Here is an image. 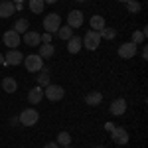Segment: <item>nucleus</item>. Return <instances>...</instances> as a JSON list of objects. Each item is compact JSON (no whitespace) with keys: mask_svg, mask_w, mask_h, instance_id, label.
<instances>
[{"mask_svg":"<svg viewBox=\"0 0 148 148\" xmlns=\"http://www.w3.org/2000/svg\"><path fill=\"white\" fill-rule=\"evenodd\" d=\"M10 125H12V126L20 125V121H18V116H14V119H10Z\"/></svg>","mask_w":148,"mask_h":148,"instance_id":"obj_30","label":"nucleus"},{"mask_svg":"<svg viewBox=\"0 0 148 148\" xmlns=\"http://www.w3.org/2000/svg\"><path fill=\"white\" fill-rule=\"evenodd\" d=\"M53 2H57V0H44V4H53Z\"/></svg>","mask_w":148,"mask_h":148,"instance_id":"obj_33","label":"nucleus"},{"mask_svg":"<svg viewBox=\"0 0 148 148\" xmlns=\"http://www.w3.org/2000/svg\"><path fill=\"white\" fill-rule=\"evenodd\" d=\"M73 36V30L69 28V26H59V30H57V38H61V40H69Z\"/></svg>","mask_w":148,"mask_h":148,"instance_id":"obj_23","label":"nucleus"},{"mask_svg":"<svg viewBox=\"0 0 148 148\" xmlns=\"http://www.w3.org/2000/svg\"><path fill=\"white\" fill-rule=\"evenodd\" d=\"M18 121H20V125H24V126H34L36 123L40 121V113H38L36 109H26V111L20 113Z\"/></svg>","mask_w":148,"mask_h":148,"instance_id":"obj_3","label":"nucleus"},{"mask_svg":"<svg viewBox=\"0 0 148 148\" xmlns=\"http://www.w3.org/2000/svg\"><path fill=\"white\" fill-rule=\"evenodd\" d=\"M89 26L93 28V32H101L103 28H105V18L99 16V14H95V16H91V20H89Z\"/></svg>","mask_w":148,"mask_h":148,"instance_id":"obj_17","label":"nucleus"},{"mask_svg":"<svg viewBox=\"0 0 148 148\" xmlns=\"http://www.w3.org/2000/svg\"><path fill=\"white\" fill-rule=\"evenodd\" d=\"M77 2H85V0H77Z\"/></svg>","mask_w":148,"mask_h":148,"instance_id":"obj_36","label":"nucleus"},{"mask_svg":"<svg viewBox=\"0 0 148 148\" xmlns=\"http://www.w3.org/2000/svg\"><path fill=\"white\" fill-rule=\"evenodd\" d=\"M38 85H40V87H47V85H49V75H47V71H44L42 75H38Z\"/></svg>","mask_w":148,"mask_h":148,"instance_id":"obj_27","label":"nucleus"},{"mask_svg":"<svg viewBox=\"0 0 148 148\" xmlns=\"http://www.w3.org/2000/svg\"><path fill=\"white\" fill-rule=\"evenodd\" d=\"M57 144H59V146H69V144H71V134L65 132V130H61V132L57 134Z\"/></svg>","mask_w":148,"mask_h":148,"instance_id":"obj_22","label":"nucleus"},{"mask_svg":"<svg viewBox=\"0 0 148 148\" xmlns=\"http://www.w3.org/2000/svg\"><path fill=\"white\" fill-rule=\"evenodd\" d=\"M111 138L119 146H125L126 142H128V132H126L125 128H121V126H114L113 130H111Z\"/></svg>","mask_w":148,"mask_h":148,"instance_id":"obj_8","label":"nucleus"},{"mask_svg":"<svg viewBox=\"0 0 148 148\" xmlns=\"http://www.w3.org/2000/svg\"><path fill=\"white\" fill-rule=\"evenodd\" d=\"M142 57H144V59L148 57V49H146V46H144V49H142Z\"/></svg>","mask_w":148,"mask_h":148,"instance_id":"obj_32","label":"nucleus"},{"mask_svg":"<svg viewBox=\"0 0 148 148\" xmlns=\"http://www.w3.org/2000/svg\"><path fill=\"white\" fill-rule=\"evenodd\" d=\"M119 2H128V0H119Z\"/></svg>","mask_w":148,"mask_h":148,"instance_id":"obj_35","label":"nucleus"},{"mask_svg":"<svg viewBox=\"0 0 148 148\" xmlns=\"http://www.w3.org/2000/svg\"><path fill=\"white\" fill-rule=\"evenodd\" d=\"M81 47H83V42H81L79 36H71L67 40V51L69 53H77Z\"/></svg>","mask_w":148,"mask_h":148,"instance_id":"obj_14","label":"nucleus"},{"mask_svg":"<svg viewBox=\"0 0 148 148\" xmlns=\"http://www.w3.org/2000/svg\"><path fill=\"white\" fill-rule=\"evenodd\" d=\"M99 36H101V38H105V40H113L114 36H116V32H114V30H111V28H103L101 32H99Z\"/></svg>","mask_w":148,"mask_h":148,"instance_id":"obj_26","label":"nucleus"},{"mask_svg":"<svg viewBox=\"0 0 148 148\" xmlns=\"http://www.w3.org/2000/svg\"><path fill=\"white\" fill-rule=\"evenodd\" d=\"M63 148H71V146H63Z\"/></svg>","mask_w":148,"mask_h":148,"instance_id":"obj_37","label":"nucleus"},{"mask_svg":"<svg viewBox=\"0 0 148 148\" xmlns=\"http://www.w3.org/2000/svg\"><path fill=\"white\" fill-rule=\"evenodd\" d=\"M146 30H140V32H132V44H144V40H146Z\"/></svg>","mask_w":148,"mask_h":148,"instance_id":"obj_24","label":"nucleus"},{"mask_svg":"<svg viewBox=\"0 0 148 148\" xmlns=\"http://www.w3.org/2000/svg\"><path fill=\"white\" fill-rule=\"evenodd\" d=\"M59 26H61V18H59V14H56V12L47 14L46 18H44V28H46L47 34H57Z\"/></svg>","mask_w":148,"mask_h":148,"instance_id":"obj_2","label":"nucleus"},{"mask_svg":"<svg viewBox=\"0 0 148 148\" xmlns=\"http://www.w3.org/2000/svg\"><path fill=\"white\" fill-rule=\"evenodd\" d=\"M119 56H121V59H132V57L136 56V44H132V42L121 44V47H119Z\"/></svg>","mask_w":148,"mask_h":148,"instance_id":"obj_7","label":"nucleus"},{"mask_svg":"<svg viewBox=\"0 0 148 148\" xmlns=\"http://www.w3.org/2000/svg\"><path fill=\"white\" fill-rule=\"evenodd\" d=\"M2 89H4L6 93H16L18 81L14 79V77H4V79H2Z\"/></svg>","mask_w":148,"mask_h":148,"instance_id":"obj_16","label":"nucleus"},{"mask_svg":"<svg viewBox=\"0 0 148 148\" xmlns=\"http://www.w3.org/2000/svg\"><path fill=\"white\" fill-rule=\"evenodd\" d=\"M22 42L26 44V46H30V47H36V46L42 44V36L38 34V32H26L24 38H22Z\"/></svg>","mask_w":148,"mask_h":148,"instance_id":"obj_12","label":"nucleus"},{"mask_svg":"<svg viewBox=\"0 0 148 148\" xmlns=\"http://www.w3.org/2000/svg\"><path fill=\"white\" fill-rule=\"evenodd\" d=\"M28 6H30V10L34 12V14H42L46 4H44V0H30V2H28Z\"/></svg>","mask_w":148,"mask_h":148,"instance_id":"obj_21","label":"nucleus"},{"mask_svg":"<svg viewBox=\"0 0 148 148\" xmlns=\"http://www.w3.org/2000/svg\"><path fill=\"white\" fill-rule=\"evenodd\" d=\"M22 51H18V49H10L6 56H4V65H20L22 63Z\"/></svg>","mask_w":148,"mask_h":148,"instance_id":"obj_10","label":"nucleus"},{"mask_svg":"<svg viewBox=\"0 0 148 148\" xmlns=\"http://www.w3.org/2000/svg\"><path fill=\"white\" fill-rule=\"evenodd\" d=\"M44 148H59V144H57V142H47Z\"/></svg>","mask_w":148,"mask_h":148,"instance_id":"obj_29","label":"nucleus"},{"mask_svg":"<svg viewBox=\"0 0 148 148\" xmlns=\"http://www.w3.org/2000/svg\"><path fill=\"white\" fill-rule=\"evenodd\" d=\"M0 2H4V0H0Z\"/></svg>","mask_w":148,"mask_h":148,"instance_id":"obj_39","label":"nucleus"},{"mask_svg":"<svg viewBox=\"0 0 148 148\" xmlns=\"http://www.w3.org/2000/svg\"><path fill=\"white\" fill-rule=\"evenodd\" d=\"M105 128H107V130L111 132V130H113V128H114V125H113V123H107V125H105Z\"/></svg>","mask_w":148,"mask_h":148,"instance_id":"obj_31","label":"nucleus"},{"mask_svg":"<svg viewBox=\"0 0 148 148\" xmlns=\"http://www.w3.org/2000/svg\"><path fill=\"white\" fill-rule=\"evenodd\" d=\"M42 97H44V89L38 85V87H34V89H30V93H28V101L32 103V105H38V103H42Z\"/></svg>","mask_w":148,"mask_h":148,"instance_id":"obj_15","label":"nucleus"},{"mask_svg":"<svg viewBox=\"0 0 148 148\" xmlns=\"http://www.w3.org/2000/svg\"><path fill=\"white\" fill-rule=\"evenodd\" d=\"M2 44L8 47V49H16V47L22 44V38H20V34H16L14 30H8V32H4V36H2Z\"/></svg>","mask_w":148,"mask_h":148,"instance_id":"obj_6","label":"nucleus"},{"mask_svg":"<svg viewBox=\"0 0 148 148\" xmlns=\"http://www.w3.org/2000/svg\"><path fill=\"white\" fill-rule=\"evenodd\" d=\"M22 63L26 65V69H28L30 73H38V71H42V69H44V59L38 56V53L26 56V57L22 59Z\"/></svg>","mask_w":148,"mask_h":148,"instance_id":"obj_1","label":"nucleus"},{"mask_svg":"<svg viewBox=\"0 0 148 148\" xmlns=\"http://www.w3.org/2000/svg\"><path fill=\"white\" fill-rule=\"evenodd\" d=\"M42 42H44V44H49V42H51V34H47V32H46V34L42 36Z\"/></svg>","mask_w":148,"mask_h":148,"instance_id":"obj_28","label":"nucleus"},{"mask_svg":"<svg viewBox=\"0 0 148 148\" xmlns=\"http://www.w3.org/2000/svg\"><path fill=\"white\" fill-rule=\"evenodd\" d=\"M97 148H105V146H97Z\"/></svg>","mask_w":148,"mask_h":148,"instance_id":"obj_38","label":"nucleus"},{"mask_svg":"<svg viewBox=\"0 0 148 148\" xmlns=\"http://www.w3.org/2000/svg\"><path fill=\"white\" fill-rule=\"evenodd\" d=\"M14 12H16V8H14V2L12 0L0 2V18H10Z\"/></svg>","mask_w":148,"mask_h":148,"instance_id":"obj_13","label":"nucleus"},{"mask_svg":"<svg viewBox=\"0 0 148 148\" xmlns=\"http://www.w3.org/2000/svg\"><path fill=\"white\" fill-rule=\"evenodd\" d=\"M111 114H114V116H121V114L126 113V101L125 99H114L113 103H111Z\"/></svg>","mask_w":148,"mask_h":148,"instance_id":"obj_11","label":"nucleus"},{"mask_svg":"<svg viewBox=\"0 0 148 148\" xmlns=\"http://www.w3.org/2000/svg\"><path fill=\"white\" fill-rule=\"evenodd\" d=\"M56 53V47L51 46V44H40V53L38 56L42 57V59H47V57H51Z\"/></svg>","mask_w":148,"mask_h":148,"instance_id":"obj_19","label":"nucleus"},{"mask_svg":"<svg viewBox=\"0 0 148 148\" xmlns=\"http://www.w3.org/2000/svg\"><path fill=\"white\" fill-rule=\"evenodd\" d=\"M101 101H103V95L99 91H91L85 97V103H87L89 107H97V105H101Z\"/></svg>","mask_w":148,"mask_h":148,"instance_id":"obj_18","label":"nucleus"},{"mask_svg":"<svg viewBox=\"0 0 148 148\" xmlns=\"http://www.w3.org/2000/svg\"><path fill=\"white\" fill-rule=\"evenodd\" d=\"M0 65H4V56L0 53Z\"/></svg>","mask_w":148,"mask_h":148,"instance_id":"obj_34","label":"nucleus"},{"mask_svg":"<svg viewBox=\"0 0 148 148\" xmlns=\"http://www.w3.org/2000/svg\"><path fill=\"white\" fill-rule=\"evenodd\" d=\"M83 12H79V10H73V12H69L67 14V26L73 30V28H81L83 26Z\"/></svg>","mask_w":148,"mask_h":148,"instance_id":"obj_9","label":"nucleus"},{"mask_svg":"<svg viewBox=\"0 0 148 148\" xmlns=\"http://www.w3.org/2000/svg\"><path fill=\"white\" fill-rule=\"evenodd\" d=\"M81 42H83V47H87L89 51H95V49L99 47V44H101V36H99V32L89 30V32L85 34V38H81Z\"/></svg>","mask_w":148,"mask_h":148,"instance_id":"obj_5","label":"nucleus"},{"mask_svg":"<svg viewBox=\"0 0 148 148\" xmlns=\"http://www.w3.org/2000/svg\"><path fill=\"white\" fill-rule=\"evenodd\" d=\"M125 4H126V10L130 12V14H138L140 12V2H136V0H128Z\"/></svg>","mask_w":148,"mask_h":148,"instance_id":"obj_25","label":"nucleus"},{"mask_svg":"<svg viewBox=\"0 0 148 148\" xmlns=\"http://www.w3.org/2000/svg\"><path fill=\"white\" fill-rule=\"evenodd\" d=\"M28 28H30V22L26 18H20V20H16V24H14V32L16 34H26Z\"/></svg>","mask_w":148,"mask_h":148,"instance_id":"obj_20","label":"nucleus"},{"mask_svg":"<svg viewBox=\"0 0 148 148\" xmlns=\"http://www.w3.org/2000/svg\"><path fill=\"white\" fill-rule=\"evenodd\" d=\"M63 95H65V89L61 85H51L49 83L47 87H44V97L49 99V101H61Z\"/></svg>","mask_w":148,"mask_h":148,"instance_id":"obj_4","label":"nucleus"}]
</instances>
